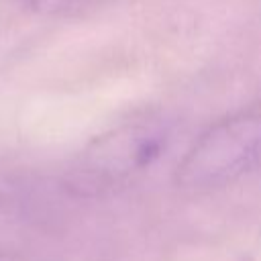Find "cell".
Here are the masks:
<instances>
[{
    "label": "cell",
    "mask_w": 261,
    "mask_h": 261,
    "mask_svg": "<svg viewBox=\"0 0 261 261\" xmlns=\"http://www.w3.org/2000/svg\"><path fill=\"white\" fill-rule=\"evenodd\" d=\"M169 135L163 116H133L96 137L67 169L63 186L84 198L116 192L159 159Z\"/></svg>",
    "instance_id": "1"
},
{
    "label": "cell",
    "mask_w": 261,
    "mask_h": 261,
    "mask_svg": "<svg viewBox=\"0 0 261 261\" xmlns=\"http://www.w3.org/2000/svg\"><path fill=\"white\" fill-rule=\"evenodd\" d=\"M261 163V102L226 114L210 124L186 151L175 186L204 194L228 186Z\"/></svg>",
    "instance_id": "2"
},
{
    "label": "cell",
    "mask_w": 261,
    "mask_h": 261,
    "mask_svg": "<svg viewBox=\"0 0 261 261\" xmlns=\"http://www.w3.org/2000/svg\"><path fill=\"white\" fill-rule=\"evenodd\" d=\"M98 2L100 0H16L22 10L39 16H73Z\"/></svg>",
    "instance_id": "3"
},
{
    "label": "cell",
    "mask_w": 261,
    "mask_h": 261,
    "mask_svg": "<svg viewBox=\"0 0 261 261\" xmlns=\"http://www.w3.org/2000/svg\"><path fill=\"white\" fill-rule=\"evenodd\" d=\"M14 192H16V184H14V179H12L6 171L0 169V206L8 204V202L14 198Z\"/></svg>",
    "instance_id": "4"
},
{
    "label": "cell",
    "mask_w": 261,
    "mask_h": 261,
    "mask_svg": "<svg viewBox=\"0 0 261 261\" xmlns=\"http://www.w3.org/2000/svg\"><path fill=\"white\" fill-rule=\"evenodd\" d=\"M0 261H27V259L14 253H0Z\"/></svg>",
    "instance_id": "5"
}]
</instances>
